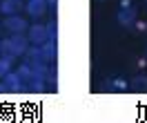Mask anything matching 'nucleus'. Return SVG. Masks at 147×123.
<instances>
[{"label":"nucleus","instance_id":"18","mask_svg":"<svg viewBox=\"0 0 147 123\" xmlns=\"http://www.w3.org/2000/svg\"><path fill=\"white\" fill-rule=\"evenodd\" d=\"M131 7H134L131 0H120V9H131Z\"/></svg>","mask_w":147,"mask_h":123},{"label":"nucleus","instance_id":"8","mask_svg":"<svg viewBox=\"0 0 147 123\" xmlns=\"http://www.w3.org/2000/svg\"><path fill=\"white\" fill-rule=\"evenodd\" d=\"M102 85L107 87V90H116V92H127L129 90V83L125 78H109V81H105Z\"/></svg>","mask_w":147,"mask_h":123},{"label":"nucleus","instance_id":"6","mask_svg":"<svg viewBox=\"0 0 147 123\" xmlns=\"http://www.w3.org/2000/svg\"><path fill=\"white\" fill-rule=\"evenodd\" d=\"M45 11H47V2L45 0H29L27 2V14L31 16V18H40Z\"/></svg>","mask_w":147,"mask_h":123},{"label":"nucleus","instance_id":"1","mask_svg":"<svg viewBox=\"0 0 147 123\" xmlns=\"http://www.w3.org/2000/svg\"><path fill=\"white\" fill-rule=\"evenodd\" d=\"M9 43H11V54L13 56H22L29 47V38L25 36V31H16L9 36Z\"/></svg>","mask_w":147,"mask_h":123},{"label":"nucleus","instance_id":"20","mask_svg":"<svg viewBox=\"0 0 147 123\" xmlns=\"http://www.w3.org/2000/svg\"><path fill=\"white\" fill-rule=\"evenodd\" d=\"M0 92H9V90H7V85H5V81H0Z\"/></svg>","mask_w":147,"mask_h":123},{"label":"nucleus","instance_id":"2","mask_svg":"<svg viewBox=\"0 0 147 123\" xmlns=\"http://www.w3.org/2000/svg\"><path fill=\"white\" fill-rule=\"evenodd\" d=\"M2 27L9 29L11 34H16V31H27V29H29V22L25 18H20L18 14H13V16H7V18L2 20Z\"/></svg>","mask_w":147,"mask_h":123},{"label":"nucleus","instance_id":"4","mask_svg":"<svg viewBox=\"0 0 147 123\" xmlns=\"http://www.w3.org/2000/svg\"><path fill=\"white\" fill-rule=\"evenodd\" d=\"M27 31H29L27 34L29 45H42V43L47 40V29L42 27V25H31Z\"/></svg>","mask_w":147,"mask_h":123},{"label":"nucleus","instance_id":"19","mask_svg":"<svg viewBox=\"0 0 147 123\" xmlns=\"http://www.w3.org/2000/svg\"><path fill=\"white\" fill-rule=\"evenodd\" d=\"M147 65V56L145 58H138V67H145Z\"/></svg>","mask_w":147,"mask_h":123},{"label":"nucleus","instance_id":"10","mask_svg":"<svg viewBox=\"0 0 147 123\" xmlns=\"http://www.w3.org/2000/svg\"><path fill=\"white\" fill-rule=\"evenodd\" d=\"M13 54H0V78L7 74V72H11V63H13Z\"/></svg>","mask_w":147,"mask_h":123},{"label":"nucleus","instance_id":"9","mask_svg":"<svg viewBox=\"0 0 147 123\" xmlns=\"http://www.w3.org/2000/svg\"><path fill=\"white\" fill-rule=\"evenodd\" d=\"M129 90H134V92H145L147 90V74H136L131 81H129Z\"/></svg>","mask_w":147,"mask_h":123},{"label":"nucleus","instance_id":"16","mask_svg":"<svg viewBox=\"0 0 147 123\" xmlns=\"http://www.w3.org/2000/svg\"><path fill=\"white\" fill-rule=\"evenodd\" d=\"M45 83H49V85H56V83H58V74H56V67H47Z\"/></svg>","mask_w":147,"mask_h":123},{"label":"nucleus","instance_id":"13","mask_svg":"<svg viewBox=\"0 0 147 123\" xmlns=\"http://www.w3.org/2000/svg\"><path fill=\"white\" fill-rule=\"evenodd\" d=\"M27 60H42V49H40V45H31V47H27Z\"/></svg>","mask_w":147,"mask_h":123},{"label":"nucleus","instance_id":"21","mask_svg":"<svg viewBox=\"0 0 147 123\" xmlns=\"http://www.w3.org/2000/svg\"><path fill=\"white\" fill-rule=\"evenodd\" d=\"M47 5H49V7H56V0H45Z\"/></svg>","mask_w":147,"mask_h":123},{"label":"nucleus","instance_id":"3","mask_svg":"<svg viewBox=\"0 0 147 123\" xmlns=\"http://www.w3.org/2000/svg\"><path fill=\"white\" fill-rule=\"evenodd\" d=\"M2 81H5V85L9 92H27V85L20 81V76L16 72H7V74L2 76Z\"/></svg>","mask_w":147,"mask_h":123},{"label":"nucleus","instance_id":"7","mask_svg":"<svg viewBox=\"0 0 147 123\" xmlns=\"http://www.w3.org/2000/svg\"><path fill=\"white\" fill-rule=\"evenodd\" d=\"M40 49H42V60H45V63H51L56 58V43L54 40H45V43L40 45Z\"/></svg>","mask_w":147,"mask_h":123},{"label":"nucleus","instance_id":"12","mask_svg":"<svg viewBox=\"0 0 147 123\" xmlns=\"http://www.w3.org/2000/svg\"><path fill=\"white\" fill-rule=\"evenodd\" d=\"M16 2L13 0H0V14H5V16H13L16 14Z\"/></svg>","mask_w":147,"mask_h":123},{"label":"nucleus","instance_id":"11","mask_svg":"<svg viewBox=\"0 0 147 123\" xmlns=\"http://www.w3.org/2000/svg\"><path fill=\"white\" fill-rule=\"evenodd\" d=\"M16 74L20 76V81H22L25 85H27L29 81L34 78V72H31V67H29V63H27V60H25V63H22V65L18 67V72H16Z\"/></svg>","mask_w":147,"mask_h":123},{"label":"nucleus","instance_id":"5","mask_svg":"<svg viewBox=\"0 0 147 123\" xmlns=\"http://www.w3.org/2000/svg\"><path fill=\"white\" fill-rule=\"evenodd\" d=\"M136 16H138L136 7H131V9H118L116 20H118V25H123V27H131L136 22Z\"/></svg>","mask_w":147,"mask_h":123},{"label":"nucleus","instance_id":"15","mask_svg":"<svg viewBox=\"0 0 147 123\" xmlns=\"http://www.w3.org/2000/svg\"><path fill=\"white\" fill-rule=\"evenodd\" d=\"M45 29H47V40H56V34H58V27H56V20L51 18L49 22L45 25Z\"/></svg>","mask_w":147,"mask_h":123},{"label":"nucleus","instance_id":"17","mask_svg":"<svg viewBox=\"0 0 147 123\" xmlns=\"http://www.w3.org/2000/svg\"><path fill=\"white\" fill-rule=\"evenodd\" d=\"M131 27L136 29V31H140V34H145V31H147V20H138L136 18V22H134Z\"/></svg>","mask_w":147,"mask_h":123},{"label":"nucleus","instance_id":"14","mask_svg":"<svg viewBox=\"0 0 147 123\" xmlns=\"http://www.w3.org/2000/svg\"><path fill=\"white\" fill-rule=\"evenodd\" d=\"M45 90V78H31L27 83V92H42Z\"/></svg>","mask_w":147,"mask_h":123},{"label":"nucleus","instance_id":"22","mask_svg":"<svg viewBox=\"0 0 147 123\" xmlns=\"http://www.w3.org/2000/svg\"><path fill=\"white\" fill-rule=\"evenodd\" d=\"M13 2H16V5H20V0H13Z\"/></svg>","mask_w":147,"mask_h":123}]
</instances>
